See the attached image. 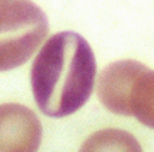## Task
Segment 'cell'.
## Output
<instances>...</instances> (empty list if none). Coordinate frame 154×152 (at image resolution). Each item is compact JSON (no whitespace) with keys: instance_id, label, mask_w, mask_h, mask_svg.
<instances>
[{"instance_id":"277c9868","label":"cell","mask_w":154,"mask_h":152,"mask_svg":"<svg viewBox=\"0 0 154 152\" xmlns=\"http://www.w3.org/2000/svg\"><path fill=\"white\" fill-rule=\"evenodd\" d=\"M145 68V64L135 60H120L103 69L97 82V94L101 104L113 113L129 116L131 88Z\"/></svg>"},{"instance_id":"6da1fadb","label":"cell","mask_w":154,"mask_h":152,"mask_svg":"<svg viewBox=\"0 0 154 152\" xmlns=\"http://www.w3.org/2000/svg\"><path fill=\"white\" fill-rule=\"evenodd\" d=\"M96 61L87 40L61 32L43 45L31 69L35 101L43 114L64 117L79 110L94 88Z\"/></svg>"},{"instance_id":"3957f363","label":"cell","mask_w":154,"mask_h":152,"mask_svg":"<svg viewBox=\"0 0 154 152\" xmlns=\"http://www.w3.org/2000/svg\"><path fill=\"white\" fill-rule=\"evenodd\" d=\"M42 128L36 114L17 104L0 105V151H36Z\"/></svg>"},{"instance_id":"7a4b0ae2","label":"cell","mask_w":154,"mask_h":152,"mask_svg":"<svg viewBox=\"0 0 154 152\" xmlns=\"http://www.w3.org/2000/svg\"><path fill=\"white\" fill-rule=\"evenodd\" d=\"M49 31L43 11L30 0H0V72L26 64Z\"/></svg>"},{"instance_id":"5b68a950","label":"cell","mask_w":154,"mask_h":152,"mask_svg":"<svg viewBox=\"0 0 154 152\" xmlns=\"http://www.w3.org/2000/svg\"><path fill=\"white\" fill-rule=\"evenodd\" d=\"M129 116L154 129V71L146 67L132 85L128 101Z\"/></svg>"}]
</instances>
